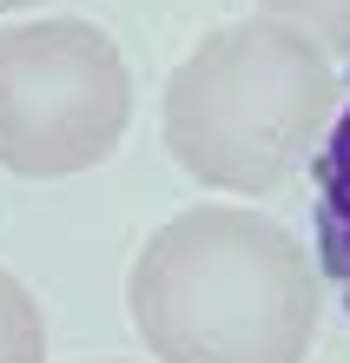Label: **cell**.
<instances>
[{
    "label": "cell",
    "mask_w": 350,
    "mask_h": 363,
    "mask_svg": "<svg viewBox=\"0 0 350 363\" xmlns=\"http://www.w3.org/2000/svg\"><path fill=\"white\" fill-rule=\"evenodd\" d=\"M0 363H47V317L40 297L0 264Z\"/></svg>",
    "instance_id": "5"
},
{
    "label": "cell",
    "mask_w": 350,
    "mask_h": 363,
    "mask_svg": "<svg viewBox=\"0 0 350 363\" xmlns=\"http://www.w3.org/2000/svg\"><path fill=\"white\" fill-rule=\"evenodd\" d=\"M133 125V73L93 20L0 27V172L53 185L119 152Z\"/></svg>",
    "instance_id": "3"
},
{
    "label": "cell",
    "mask_w": 350,
    "mask_h": 363,
    "mask_svg": "<svg viewBox=\"0 0 350 363\" xmlns=\"http://www.w3.org/2000/svg\"><path fill=\"white\" fill-rule=\"evenodd\" d=\"M344 86H350V60H344ZM311 211H317V271L331 277V291L350 311V99L337 106L311 159Z\"/></svg>",
    "instance_id": "4"
},
{
    "label": "cell",
    "mask_w": 350,
    "mask_h": 363,
    "mask_svg": "<svg viewBox=\"0 0 350 363\" xmlns=\"http://www.w3.org/2000/svg\"><path fill=\"white\" fill-rule=\"evenodd\" d=\"M27 7H47V0H0V13H27Z\"/></svg>",
    "instance_id": "7"
},
{
    "label": "cell",
    "mask_w": 350,
    "mask_h": 363,
    "mask_svg": "<svg viewBox=\"0 0 350 363\" xmlns=\"http://www.w3.org/2000/svg\"><path fill=\"white\" fill-rule=\"evenodd\" d=\"M258 13L311 33L331 60H350V0H258Z\"/></svg>",
    "instance_id": "6"
},
{
    "label": "cell",
    "mask_w": 350,
    "mask_h": 363,
    "mask_svg": "<svg viewBox=\"0 0 350 363\" xmlns=\"http://www.w3.org/2000/svg\"><path fill=\"white\" fill-rule=\"evenodd\" d=\"M99 363H133V357H99Z\"/></svg>",
    "instance_id": "8"
},
{
    "label": "cell",
    "mask_w": 350,
    "mask_h": 363,
    "mask_svg": "<svg viewBox=\"0 0 350 363\" xmlns=\"http://www.w3.org/2000/svg\"><path fill=\"white\" fill-rule=\"evenodd\" d=\"M344 106V73L311 33L271 13L225 20L165 79V152L185 179L231 199L284 191L317 159Z\"/></svg>",
    "instance_id": "2"
},
{
    "label": "cell",
    "mask_w": 350,
    "mask_h": 363,
    "mask_svg": "<svg viewBox=\"0 0 350 363\" xmlns=\"http://www.w3.org/2000/svg\"><path fill=\"white\" fill-rule=\"evenodd\" d=\"M126 311L152 363H304L317 344V271L251 205H185L133 251Z\"/></svg>",
    "instance_id": "1"
}]
</instances>
